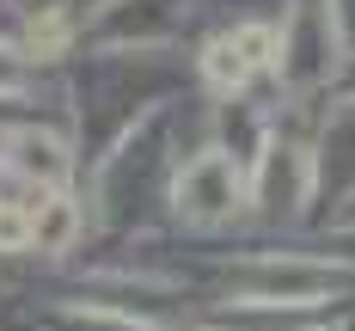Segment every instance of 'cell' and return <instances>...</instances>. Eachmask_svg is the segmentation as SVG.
<instances>
[{
    "label": "cell",
    "instance_id": "4",
    "mask_svg": "<svg viewBox=\"0 0 355 331\" xmlns=\"http://www.w3.org/2000/svg\"><path fill=\"white\" fill-rule=\"evenodd\" d=\"M6 166L25 184H62L68 178V142L49 129H12L6 135Z\"/></svg>",
    "mask_w": 355,
    "mask_h": 331
},
{
    "label": "cell",
    "instance_id": "5",
    "mask_svg": "<svg viewBox=\"0 0 355 331\" xmlns=\"http://www.w3.org/2000/svg\"><path fill=\"white\" fill-rule=\"evenodd\" d=\"M37 215V252H68L73 233H80V209H73L68 196H43V209H31Z\"/></svg>",
    "mask_w": 355,
    "mask_h": 331
},
{
    "label": "cell",
    "instance_id": "3",
    "mask_svg": "<svg viewBox=\"0 0 355 331\" xmlns=\"http://www.w3.org/2000/svg\"><path fill=\"white\" fill-rule=\"evenodd\" d=\"M306 184H313V166H306V153L300 147H270V160H263V184H257V203H263V215H300V203H306Z\"/></svg>",
    "mask_w": 355,
    "mask_h": 331
},
{
    "label": "cell",
    "instance_id": "2",
    "mask_svg": "<svg viewBox=\"0 0 355 331\" xmlns=\"http://www.w3.org/2000/svg\"><path fill=\"white\" fill-rule=\"evenodd\" d=\"M233 289L257 300V307H319L324 294L337 289V276L319 270V264H245L239 276H233Z\"/></svg>",
    "mask_w": 355,
    "mask_h": 331
},
{
    "label": "cell",
    "instance_id": "7",
    "mask_svg": "<svg viewBox=\"0 0 355 331\" xmlns=\"http://www.w3.org/2000/svg\"><path fill=\"white\" fill-rule=\"evenodd\" d=\"M31 246H37L31 203H6V196H0V252H31Z\"/></svg>",
    "mask_w": 355,
    "mask_h": 331
},
{
    "label": "cell",
    "instance_id": "6",
    "mask_svg": "<svg viewBox=\"0 0 355 331\" xmlns=\"http://www.w3.org/2000/svg\"><path fill=\"white\" fill-rule=\"evenodd\" d=\"M25 49H31L37 62L62 56V49H68V6H37L31 25H25Z\"/></svg>",
    "mask_w": 355,
    "mask_h": 331
},
{
    "label": "cell",
    "instance_id": "1",
    "mask_svg": "<svg viewBox=\"0 0 355 331\" xmlns=\"http://www.w3.org/2000/svg\"><path fill=\"white\" fill-rule=\"evenodd\" d=\"M178 196V215L196 221V227H220V221H233L245 209V172H239V160L227 153V147H202L172 184Z\"/></svg>",
    "mask_w": 355,
    "mask_h": 331
}]
</instances>
